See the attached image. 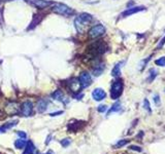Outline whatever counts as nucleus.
Returning a JSON list of instances; mask_svg holds the SVG:
<instances>
[{"label": "nucleus", "mask_w": 165, "mask_h": 154, "mask_svg": "<svg viewBox=\"0 0 165 154\" xmlns=\"http://www.w3.org/2000/svg\"><path fill=\"white\" fill-rule=\"evenodd\" d=\"M50 104V101L47 99H40L38 100L37 103H36V109L39 113H43L47 109V106H49Z\"/></svg>", "instance_id": "obj_14"}, {"label": "nucleus", "mask_w": 165, "mask_h": 154, "mask_svg": "<svg viewBox=\"0 0 165 154\" xmlns=\"http://www.w3.org/2000/svg\"><path fill=\"white\" fill-rule=\"evenodd\" d=\"M128 140H121V141H119L118 143H117L115 145V148H120V147H123V146H125L126 144H128Z\"/></svg>", "instance_id": "obj_24"}, {"label": "nucleus", "mask_w": 165, "mask_h": 154, "mask_svg": "<svg viewBox=\"0 0 165 154\" xmlns=\"http://www.w3.org/2000/svg\"><path fill=\"white\" fill-rule=\"evenodd\" d=\"M90 53L93 56H98V55H102L106 51V46L102 41H97L95 43L91 44V46L89 48Z\"/></svg>", "instance_id": "obj_5"}, {"label": "nucleus", "mask_w": 165, "mask_h": 154, "mask_svg": "<svg viewBox=\"0 0 165 154\" xmlns=\"http://www.w3.org/2000/svg\"><path fill=\"white\" fill-rule=\"evenodd\" d=\"M105 32H106L105 27H104L103 25L98 24V25L93 26L92 28L89 30L88 35H89L90 38L96 39V38H99V37H101V36H103L104 34H105Z\"/></svg>", "instance_id": "obj_4"}, {"label": "nucleus", "mask_w": 165, "mask_h": 154, "mask_svg": "<svg viewBox=\"0 0 165 154\" xmlns=\"http://www.w3.org/2000/svg\"><path fill=\"white\" fill-rule=\"evenodd\" d=\"M143 108H145L146 111H149V112H152V109H151V107H150L149 100H146V99L143 100Z\"/></svg>", "instance_id": "obj_23"}, {"label": "nucleus", "mask_w": 165, "mask_h": 154, "mask_svg": "<svg viewBox=\"0 0 165 154\" xmlns=\"http://www.w3.org/2000/svg\"><path fill=\"white\" fill-rule=\"evenodd\" d=\"M52 98L54 100H57V101H60V102L64 103V104L68 103V101H69V99H68L67 97L63 93L62 90H60V89H57L52 93Z\"/></svg>", "instance_id": "obj_13"}, {"label": "nucleus", "mask_w": 165, "mask_h": 154, "mask_svg": "<svg viewBox=\"0 0 165 154\" xmlns=\"http://www.w3.org/2000/svg\"><path fill=\"white\" fill-rule=\"evenodd\" d=\"M29 2L33 6L39 8V10H43V8L49 7L53 4V2L50 1V0H29Z\"/></svg>", "instance_id": "obj_10"}, {"label": "nucleus", "mask_w": 165, "mask_h": 154, "mask_svg": "<svg viewBox=\"0 0 165 154\" xmlns=\"http://www.w3.org/2000/svg\"><path fill=\"white\" fill-rule=\"evenodd\" d=\"M124 64V62H119L115 65V67L113 68L112 70V75L113 77H120L121 75V69H122V65Z\"/></svg>", "instance_id": "obj_16"}, {"label": "nucleus", "mask_w": 165, "mask_h": 154, "mask_svg": "<svg viewBox=\"0 0 165 154\" xmlns=\"http://www.w3.org/2000/svg\"><path fill=\"white\" fill-rule=\"evenodd\" d=\"M122 109V105H121V103L120 102H116L115 104L113 105L112 108L109 110V112H107V115H109L110 113H113V112H119V111H121Z\"/></svg>", "instance_id": "obj_19"}, {"label": "nucleus", "mask_w": 165, "mask_h": 154, "mask_svg": "<svg viewBox=\"0 0 165 154\" xmlns=\"http://www.w3.org/2000/svg\"><path fill=\"white\" fill-rule=\"evenodd\" d=\"M5 112L8 115H16V114L21 112V106L16 102H10L7 103L6 107H5Z\"/></svg>", "instance_id": "obj_7"}, {"label": "nucleus", "mask_w": 165, "mask_h": 154, "mask_svg": "<svg viewBox=\"0 0 165 154\" xmlns=\"http://www.w3.org/2000/svg\"><path fill=\"white\" fill-rule=\"evenodd\" d=\"M35 152V146L31 141L27 142L26 146H25V151L23 154H34Z\"/></svg>", "instance_id": "obj_17"}, {"label": "nucleus", "mask_w": 165, "mask_h": 154, "mask_svg": "<svg viewBox=\"0 0 165 154\" xmlns=\"http://www.w3.org/2000/svg\"><path fill=\"white\" fill-rule=\"evenodd\" d=\"M92 98L94 99L95 101L100 102V101H102V100H104L106 98V93L104 92V89L98 87V89H95L92 92Z\"/></svg>", "instance_id": "obj_12"}, {"label": "nucleus", "mask_w": 165, "mask_h": 154, "mask_svg": "<svg viewBox=\"0 0 165 154\" xmlns=\"http://www.w3.org/2000/svg\"><path fill=\"white\" fill-rule=\"evenodd\" d=\"M130 149L131 150H136V151H138V152H142V149L140 147H137V146H130Z\"/></svg>", "instance_id": "obj_29"}, {"label": "nucleus", "mask_w": 165, "mask_h": 154, "mask_svg": "<svg viewBox=\"0 0 165 154\" xmlns=\"http://www.w3.org/2000/svg\"><path fill=\"white\" fill-rule=\"evenodd\" d=\"M154 102L156 105H160V97H159V95H155L154 96Z\"/></svg>", "instance_id": "obj_28"}, {"label": "nucleus", "mask_w": 165, "mask_h": 154, "mask_svg": "<svg viewBox=\"0 0 165 154\" xmlns=\"http://www.w3.org/2000/svg\"><path fill=\"white\" fill-rule=\"evenodd\" d=\"M104 69H105V66H104L103 63H97L96 65H94V67H93V75L94 76H100L101 74H102V72L104 71Z\"/></svg>", "instance_id": "obj_15"}, {"label": "nucleus", "mask_w": 165, "mask_h": 154, "mask_svg": "<svg viewBox=\"0 0 165 154\" xmlns=\"http://www.w3.org/2000/svg\"><path fill=\"white\" fill-rule=\"evenodd\" d=\"M123 89H124V83L121 79H117L113 82L110 87V98L113 100H117L122 95Z\"/></svg>", "instance_id": "obj_3"}, {"label": "nucleus", "mask_w": 165, "mask_h": 154, "mask_svg": "<svg viewBox=\"0 0 165 154\" xmlns=\"http://www.w3.org/2000/svg\"><path fill=\"white\" fill-rule=\"evenodd\" d=\"M164 44H165V36H164L163 38L161 39V41L159 42V44H158L157 48H158V49H160V48H162V47H163V45H164Z\"/></svg>", "instance_id": "obj_27"}, {"label": "nucleus", "mask_w": 165, "mask_h": 154, "mask_svg": "<svg viewBox=\"0 0 165 154\" xmlns=\"http://www.w3.org/2000/svg\"><path fill=\"white\" fill-rule=\"evenodd\" d=\"M70 143H71V141L69 140V139H64V140L61 141V145L63 147H68Z\"/></svg>", "instance_id": "obj_26"}, {"label": "nucleus", "mask_w": 165, "mask_h": 154, "mask_svg": "<svg viewBox=\"0 0 165 154\" xmlns=\"http://www.w3.org/2000/svg\"><path fill=\"white\" fill-rule=\"evenodd\" d=\"M27 144V142L25 141V139H18V140L14 142V146H16L17 149H22V148H25Z\"/></svg>", "instance_id": "obj_21"}, {"label": "nucleus", "mask_w": 165, "mask_h": 154, "mask_svg": "<svg viewBox=\"0 0 165 154\" xmlns=\"http://www.w3.org/2000/svg\"><path fill=\"white\" fill-rule=\"evenodd\" d=\"M5 131H6V129H5L3 126H2V128H0V134H3V132H5Z\"/></svg>", "instance_id": "obj_32"}, {"label": "nucleus", "mask_w": 165, "mask_h": 154, "mask_svg": "<svg viewBox=\"0 0 165 154\" xmlns=\"http://www.w3.org/2000/svg\"><path fill=\"white\" fill-rule=\"evenodd\" d=\"M59 114H63V111H58V112H54V113H51L50 115H51V116H58Z\"/></svg>", "instance_id": "obj_31"}, {"label": "nucleus", "mask_w": 165, "mask_h": 154, "mask_svg": "<svg viewBox=\"0 0 165 154\" xmlns=\"http://www.w3.org/2000/svg\"><path fill=\"white\" fill-rule=\"evenodd\" d=\"M67 87L73 93H79L80 92V89H82V86H80V83L77 78H71V79L68 80Z\"/></svg>", "instance_id": "obj_8"}, {"label": "nucleus", "mask_w": 165, "mask_h": 154, "mask_svg": "<svg viewBox=\"0 0 165 154\" xmlns=\"http://www.w3.org/2000/svg\"><path fill=\"white\" fill-rule=\"evenodd\" d=\"M97 110H98V112L103 113V112H105V111L107 110V106H105V105H99Z\"/></svg>", "instance_id": "obj_25"}, {"label": "nucleus", "mask_w": 165, "mask_h": 154, "mask_svg": "<svg viewBox=\"0 0 165 154\" xmlns=\"http://www.w3.org/2000/svg\"><path fill=\"white\" fill-rule=\"evenodd\" d=\"M51 10H52L53 13L62 17H70L74 14V10L72 8L64 3H60V2H53Z\"/></svg>", "instance_id": "obj_2"}, {"label": "nucleus", "mask_w": 165, "mask_h": 154, "mask_svg": "<svg viewBox=\"0 0 165 154\" xmlns=\"http://www.w3.org/2000/svg\"><path fill=\"white\" fill-rule=\"evenodd\" d=\"M33 113V104L30 101H25L21 105V114L23 116H30Z\"/></svg>", "instance_id": "obj_9"}, {"label": "nucleus", "mask_w": 165, "mask_h": 154, "mask_svg": "<svg viewBox=\"0 0 165 154\" xmlns=\"http://www.w3.org/2000/svg\"><path fill=\"white\" fill-rule=\"evenodd\" d=\"M18 136L21 137L22 139H26V137H27V135L24 132H18Z\"/></svg>", "instance_id": "obj_30"}, {"label": "nucleus", "mask_w": 165, "mask_h": 154, "mask_svg": "<svg viewBox=\"0 0 165 154\" xmlns=\"http://www.w3.org/2000/svg\"><path fill=\"white\" fill-rule=\"evenodd\" d=\"M83 123L84 122H80V121H76V123L69 122V124H68V132H77L80 128V125H82Z\"/></svg>", "instance_id": "obj_18"}, {"label": "nucleus", "mask_w": 165, "mask_h": 154, "mask_svg": "<svg viewBox=\"0 0 165 154\" xmlns=\"http://www.w3.org/2000/svg\"><path fill=\"white\" fill-rule=\"evenodd\" d=\"M77 79H79V81H80L82 89H87V87H89L92 84V81H93L91 74H90L89 72H87V71L82 72V73L80 74V76H79Z\"/></svg>", "instance_id": "obj_6"}, {"label": "nucleus", "mask_w": 165, "mask_h": 154, "mask_svg": "<svg viewBox=\"0 0 165 154\" xmlns=\"http://www.w3.org/2000/svg\"><path fill=\"white\" fill-rule=\"evenodd\" d=\"M155 64L157 66H160V67H165V57H161L158 60H156Z\"/></svg>", "instance_id": "obj_22"}, {"label": "nucleus", "mask_w": 165, "mask_h": 154, "mask_svg": "<svg viewBox=\"0 0 165 154\" xmlns=\"http://www.w3.org/2000/svg\"><path fill=\"white\" fill-rule=\"evenodd\" d=\"M157 75H158V71L156 70V69H154V68L150 69V71H149V77H148V82L151 83L152 81H154L155 78L157 77Z\"/></svg>", "instance_id": "obj_20"}, {"label": "nucleus", "mask_w": 165, "mask_h": 154, "mask_svg": "<svg viewBox=\"0 0 165 154\" xmlns=\"http://www.w3.org/2000/svg\"><path fill=\"white\" fill-rule=\"evenodd\" d=\"M93 17L90 14L83 13L80 14L76 19H74V27H76V30L77 33L80 34H83L85 33L87 30H88L90 24L92 23Z\"/></svg>", "instance_id": "obj_1"}, {"label": "nucleus", "mask_w": 165, "mask_h": 154, "mask_svg": "<svg viewBox=\"0 0 165 154\" xmlns=\"http://www.w3.org/2000/svg\"><path fill=\"white\" fill-rule=\"evenodd\" d=\"M46 154H54V152H53V151H52V150H50V151H49V152H47V153H46Z\"/></svg>", "instance_id": "obj_33"}, {"label": "nucleus", "mask_w": 165, "mask_h": 154, "mask_svg": "<svg viewBox=\"0 0 165 154\" xmlns=\"http://www.w3.org/2000/svg\"><path fill=\"white\" fill-rule=\"evenodd\" d=\"M146 10V6H133V7H129L127 8L125 11H123L121 14V18H126V17H129L131 16V14H137L139 13V11H143Z\"/></svg>", "instance_id": "obj_11"}]
</instances>
